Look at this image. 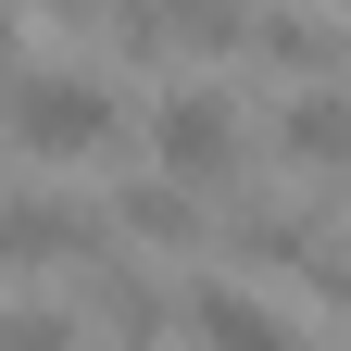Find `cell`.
<instances>
[{
    "label": "cell",
    "mask_w": 351,
    "mask_h": 351,
    "mask_svg": "<svg viewBox=\"0 0 351 351\" xmlns=\"http://www.w3.org/2000/svg\"><path fill=\"white\" fill-rule=\"evenodd\" d=\"M0 125H13L25 163H101L125 138V101H113V75H88V63H25L0 88Z\"/></svg>",
    "instance_id": "cell-1"
},
{
    "label": "cell",
    "mask_w": 351,
    "mask_h": 351,
    "mask_svg": "<svg viewBox=\"0 0 351 351\" xmlns=\"http://www.w3.org/2000/svg\"><path fill=\"white\" fill-rule=\"evenodd\" d=\"M239 151H251V125H239V101L213 75H189V88H163L151 101V176H176V189H239Z\"/></svg>",
    "instance_id": "cell-2"
},
{
    "label": "cell",
    "mask_w": 351,
    "mask_h": 351,
    "mask_svg": "<svg viewBox=\"0 0 351 351\" xmlns=\"http://www.w3.org/2000/svg\"><path fill=\"white\" fill-rule=\"evenodd\" d=\"M101 25H113L125 63H163V51L226 63V51H251V0H113Z\"/></svg>",
    "instance_id": "cell-3"
},
{
    "label": "cell",
    "mask_w": 351,
    "mask_h": 351,
    "mask_svg": "<svg viewBox=\"0 0 351 351\" xmlns=\"http://www.w3.org/2000/svg\"><path fill=\"white\" fill-rule=\"evenodd\" d=\"M38 263H113V213H88L75 189H13L0 201V276Z\"/></svg>",
    "instance_id": "cell-4"
},
{
    "label": "cell",
    "mask_w": 351,
    "mask_h": 351,
    "mask_svg": "<svg viewBox=\"0 0 351 351\" xmlns=\"http://www.w3.org/2000/svg\"><path fill=\"white\" fill-rule=\"evenodd\" d=\"M176 326H189V351H314L276 301H251L239 276H201L189 301H176Z\"/></svg>",
    "instance_id": "cell-5"
},
{
    "label": "cell",
    "mask_w": 351,
    "mask_h": 351,
    "mask_svg": "<svg viewBox=\"0 0 351 351\" xmlns=\"http://www.w3.org/2000/svg\"><path fill=\"white\" fill-rule=\"evenodd\" d=\"M276 163H301V176H339L351 163V75H314V88L276 101Z\"/></svg>",
    "instance_id": "cell-6"
},
{
    "label": "cell",
    "mask_w": 351,
    "mask_h": 351,
    "mask_svg": "<svg viewBox=\"0 0 351 351\" xmlns=\"http://www.w3.org/2000/svg\"><path fill=\"white\" fill-rule=\"evenodd\" d=\"M88 326H101L113 351H151V339L176 326V289H163V276H138V263L113 251V263H88Z\"/></svg>",
    "instance_id": "cell-7"
},
{
    "label": "cell",
    "mask_w": 351,
    "mask_h": 351,
    "mask_svg": "<svg viewBox=\"0 0 351 351\" xmlns=\"http://www.w3.org/2000/svg\"><path fill=\"white\" fill-rule=\"evenodd\" d=\"M113 239H138V251H213V213H201V189H176V176H125L113 189Z\"/></svg>",
    "instance_id": "cell-8"
},
{
    "label": "cell",
    "mask_w": 351,
    "mask_h": 351,
    "mask_svg": "<svg viewBox=\"0 0 351 351\" xmlns=\"http://www.w3.org/2000/svg\"><path fill=\"white\" fill-rule=\"evenodd\" d=\"M251 63L314 88V75H339V25L326 13H251Z\"/></svg>",
    "instance_id": "cell-9"
},
{
    "label": "cell",
    "mask_w": 351,
    "mask_h": 351,
    "mask_svg": "<svg viewBox=\"0 0 351 351\" xmlns=\"http://www.w3.org/2000/svg\"><path fill=\"white\" fill-rule=\"evenodd\" d=\"M0 351H75V314L63 301H25V314H0Z\"/></svg>",
    "instance_id": "cell-10"
},
{
    "label": "cell",
    "mask_w": 351,
    "mask_h": 351,
    "mask_svg": "<svg viewBox=\"0 0 351 351\" xmlns=\"http://www.w3.org/2000/svg\"><path fill=\"white\" fill-rule=\"evenodd\" d=\"M13 75H25V25L0 13V88H13Z\"/></svg>",
    "instance_id": "cell-11"
},
{
    "label": "cell",
    "mask_w": 351,
    "mask_h": 351,
    "mask_svg": "<svg viewBox=\"0 0 351 351\" xmlns=\"http://www.w3.org/2000/svg\"><path fill=\"white\" fill-rule=\"evenodd\" d=\"M25 13H63V25H75V13H113V0H25Z\"/></svg>",
    "instance_id": "cell-12"
},
{
    "label": "cell",
    "mask_w": 351,
    "mask_h": 351,
    "mask_svg": "<svg viewBox=\"0 0 351 351\" xmlns=\"http://www.w3.org/2000/svg\"><path fill=\"white\" fill-rule=\"evenodd\" d=\"M326 13H351V0H326Z\"/></svg>",
    "instance_id": "cell-13"
},
{
    "label": "cell",
    "mask_w": 351,
    "mask_h": 351,
    "mask_svg": "<svg viewBox=\"0 0 351 351\" xmlns=\"http://www.w3.org/2000/svg\"><path fill=\"white\" fill-rule=\"evenodd\" d=\"M339 189H351V163H339Z\"/></svg>",
    "instance_id": "cell-14"
},
{
    "label": "cell",
    "mask_w": 351,
    "mask_h": 351,
    "mask_svg": "<svg viewBox=\"0 0 351 351\" xmlns=\"http://www.w3.org/2000/svg\"><path fill=\"white\" fill-rule=\"evenodd\" d=\"M339 75H351V63H339Z\"/></svg>",
    "instance_id": "cell-15"
}]
</instances>
